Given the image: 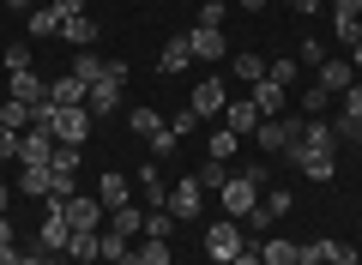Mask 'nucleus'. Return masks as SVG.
<instances>
[{
  "label": "nucleus",
  "instance_id": "1",
  "mask_svg": "<svg viewBox=\"0 0 362 265\" xmlns=\"http://www.w3.org/2000/svg\"><path fill=\"white\" fill-rule=\"evenodd\" d=\"M37 121L54 133V145H85V139H90V126H97V114H90L85 102H78V109H54V102H49Z\"/></svg>",
  "mask_w": 362,
  "mask_h": 265
},
{
  "label": "nucleus",
  "instance_id": "2",
  "mask_svg": "<svg viewBox=\"0 0 362 265\" xmlns=\"http://www.w3.org/2000/svg\"><path fill=\"white\" fill-rule=\"evenodd\" d=\"M259 187H266V169H259V163L242 169V175H230V181H223V193H218V199H223V217H235V223H242V217L259 205Z\"/></svg>",
  "mask_w": 362,
  "mask_h": 265
},
{
  "label": "nucleus",
  "instance_id": "3",
  "mask_svg": "<svg viewBox=\"0 0 362 265\" xmlns=\"http://www.w3.org/2000/svg\"><path fill=\"white\" fill-rule=\"evenodd\" d=\"M242 247H247V229L235 223V217H218V223L206 229V259H211V265H230Z\"/></svg>",
  "mask_w": 362,
  "mask_h": 265
},
{
  "label": "nucleus",
  "instance_id": "4",
  "mask_svg": "<svg viewBox=\"0 0 362 265\" xmlns=\"http://www.w3.org/2000/svg\"><path fill=\"white\" fill-rule=\"evenodd\" d=\"M302 126H308V121H296V114H278V121H259V126H254V145H259L266 157H284L290 145L302 139Z\"/></svg>",
  "mask_w": 362,
  "mask_h": 265
},
{
  "label": "nucleus",
  "instance_id": "5",
  "mask_svg": "<svg viewBox=\"0 0 362 265\" xmlns=\"http://www.w3.org/2000/svg\"><path fill=\"white\" fill-rule=\"evenodd\" d=\"M199 211H206V187H199L194 175L169 181V217H181V223H194Z\"/></svg>",
  "mask_w": 362,
  "mask_h": 265
},
{
  "label": "nucleus",
  "instance_id": "6",
  "mask_svg": "<svg viewBox=\"0 0 362 265\" xmlns=\"http://www.w3.org/2000/svg\"><path fill=\"white\" fill-rule=\"evenodd\" d=\"M284 163H290V169H302L308 181H332V175H338V157H332V151H308L302 139L284 151Z\"/></svg>",
  "mask_w": 362,
  "mask_h": 265
},
{
  "label": "nucleus",
  "instance_id": "7",
  "mask_svg": "<svg viewBox=\"0 0 362 265\" xmlns=\"http://www.w3.org/2000/svg\"><path fill=\"white\" fill-rule=\"evenodd\" d=\"M49 157H54V133H49V126H25V133H18V163H25V169H37V163H49Z\"/></svg>",
  "mask_w": 362,
  "mask_h": 265
},
{
  "label": "nucleus",
  "instance_id": "8",
  "mask_svg": "<svg viewBox=\"0 0 362 265\" xmlns=\"http://www.w3.org/2000/svg\"><path fill=\"white\" fill-rule=\"evenodd\" d=\"M6 97H13V102H25V109H49V85H42V78L37 73H6Z\"/></svg>",
  "mask_w": 362,
  "mask_h": 265
},
{
  "label": "nucleus",
  "instance_id": "9",
  "mask_svg": "<svg viewBox=\"0 0 362 265\" xmlns=\"http://www.w3.org/2000/svg\"><path fill=\"white\" fill-rule=\"evenodd\" d=\"M103 217H109V205L97 199V193H73V199H66V223L73 229H103Z\"/></svg>",
  "mask_w": 362,
  "mask_h": 265
},
{
  "label": "nucleus",
  "instance_id": "10",
  "mask_svg": "<svg viewBox=\"0 0 362 265\" xmlns=\"http://www.w3.org/2000/svg\"><path fill=\"white\" fill-rule=\"evenodd\" d=\"M187 49H194V61L218 66L223 54H230V42H223V30H211V25H194V30H187Z\"/></svg>",
  "mask_w": 362,
  "mask_h": 265
},
{
  "label": "nucleus",
  "instance_id": "11",
  "mask_svg": "<svg viewBox=\"0 0 362 265\" xmlns=\"http://www.w3.org/2000/svg\"><path fill=\"white\" fill-rule=\"evenodd\" d=\"M223 102H230V85H223V78H199L194 97H187V109L206 121V114H223Z\"/></svg>",
  "mask_w": 362,
  "mask_h": 265
},
{
  "label": "nucleus",
  "instance_id": "12",
  "mask_svg": "<svg viewBox=\"0 0 362 265\" xmlns=\"http://www.w3.org/2000/svg\"><path fill=\"white\" fill-rule=\"evenodd\" d=\"M25 199H54V169L49 163H37V169H18V181H13Z\"/></svg>",
  "mask_w": 362,
  "mask_h": 265
},
{
  "label": "nucleus",
  "instance_id": "13",
  "mask_svg": "<svg viewBox=\"0 0 362 265\" xmlns=\"http://www.w3.org/2000/svg\"><path fill=\"white\" fill-rule=\"evenodd\" d=\"M133 181H139V193H145V205H151V211H163V205H169V181H163V169H157V157H151Z\"/></svg>",
  "mask_w": 362,
  "mask_h": 265
},
{
  "label": "nucleus",
  "instance_id": "14",
  "mask_svg": "<svg viewBox=\"0 0 362 265\" xmlns=\"http://www.w3.org/2000/svg\"><path fill=\"white\" fill-rule=\"evenodd\" d=\"M187 66H194V49H187V37H169V42H163V54H157V73L175 78V73H187Z\"/></svg>",
  "mask_w": 362,
  "mask_h": 265
},
{
  "label": "nucleus",
  "instance_id": "15",
  "mask_svg": "<svg viewBox=\"0 0 362 265\" xmlns=\"http://www.w3.org/2000/svg\"><path fill=\"white\" fill-rule=\"evenodd\" d=\"M61 37L73 42V49H97L103 30H97V18H90V13H73V18H61Z\"/></svg>",
  "mask_w": 362,
  "mask_h": 265
},
{
  "label": "nucleus",
  "instance_id": "16",
  "mask_svg": "<svg viewBox=\"0 0 362 265\" xmlns=\"http://www.w3.org/2000/svg\"><path fill=\"white\" fill-rule=\"evenodd\" d=\"M97 199H103L109 211H115V205H133V181L121 175V169H109V175L97 181Z\"/></svg>",
  "mask_w": 362,
  "mask_h": 265
},
{
  "label": "nucleus",
  "instance_id": "17",
  "mask_svg": "<svg viewBox=\"0 0 362 265\" xmlns=\"http://www.w3.org/2000/svg\"><path fill=\"white\" fill-rule=\"evenodd\" d=\"M254 109H259V121H278V114H284V85L259 78V85H254Z\"/></svg>",
  "mask_w": 362,
  "mask_h": 265
},
{
  "label": "nucleus",
  "instance_id": "18",
  "mask_svg": "<svg viewBox=\"0 0 362 265\" xmlns=\"http://www.w3.org/2000/svg\"><path fill=\"white\" fill-rule=\"evenodd\" d=\"M302 145H308V151H332V157H338V145H344V139H338L332 121H308V126H302Z\"/></svg>",
  "mask_w": 362,
  "mask_h": 265
},
{
  "label": "nucleus",
  "instance_id": "19",
  "mask_svg": "<svg viewBox=\"0 0 362 265\" xmlns=\"http://www.w3.org/2000/svg\"><path fill=\"white\" fill-rule=\"evenodd\" d=\"M314 85H326V90H332V97H344V90L356 85V66H350V61H326Z\"/></svg>",
  "mask_w": 362,
  "mask_h": 265
},
{
  "label": "nucleus",
  "instance_id": "20",
  "mask_svg": "<svg viewBox=\"0 0 362 265\" xmlns=\"http://www.w3.org/2000/svg\"><path fill=\"white\" fill-rule=\"evenodd\" d=\"M85 97H90V85H78L73 73H66V78H54V85H49V102H54V109H78Z\"/></svg>",
  "mask_w": 362,
  "mask_h": 265
},
{
  "label": "nucleus",
  "instance_id": "21",
  "mask_svg": "<svg viewBox=\"0 0 362 265\" xmlns=\"http://www.w3.org/2000/svg\"><path fill=\"white\" fill-rule=\"evenodd\" d=\"M103 66H109V61H97V49H73V66H66V73H73L78 85H97Z\"/></svg>",
  "mask_w": 362,
  "mask_h": 265
},
{
  "label": "nucleus",
  "instance_id": "22",
  "mask_svg": "<svg viewBox=\"0 0 362 265\" xmlns=\"http://www.w3.org/2000/svg\"><path fill=\"white\" fill-rule=\"evenodd\" d=\"M97 235H103V229H73V235H66V259L90 265V259H97Z\"/></svg>",
  "mask_w": 362,
  "mask_h": 265
},
{
  "label": "nucleus",
  "instance_id": "23",
  "mask_svg": "<svg viewBox=\"0 0 362 265\" xmlns=\"http://www.w3.org/2000/svg\"><path fill=\"white\" fill-rule=\"evenodd\" d=\"M133 253V241L121 235V229H103V235H97V259H109V265H121Z\"/></svg>",
  "mask_w": 362,
  "mask_h": 265
},
{
  "label": "nucleus",
  "instance_id": "24",
  "mask_svg": "<svg viewBox=\"0 0 362 265\" xmlns=\"http://www.w3.org/2000/svg\"><path fill=\"white\" fill-rule=\"evenodd\" d=\"M109 229H121V235H145V211H139V205H115V211H109Z\"/></svg>",
  "mask_w": 362,
  "mask_h": 265
},
{
  "label": "nucleus",
  "instance_id": "25",
  "mask_svg": "<svg viewBox=\"0 0 362 265\" xmlns=\"http://www.w3.org/2000/svg\"><path fill=\"white\" fill-rule=\"evenodd\" d=\"M0 126H6V133H25V126H37V109H25V102H0Z\"/></svg>",
  "mask_w": 362,
  "mask_h": 265
},
{
  "label": "nucleus",
  "instance_id": "26",
  "mask_svg": "<svg viewBox=\"0 0 362 265\" xmlns=\"http://www.w3.org/2000/svg\"><path fill=\"white\" fill-rule=\"evenodd\" d=\"M259 259H266V265H296V247H290V241L272 229V235L259 241Z\"/></svg>",
  "mask_w": 362,
  "mask_h": 265
},
{
  "label": "nucleus",
  "instance_id": "27",
  "mask_svg": "<svg viewBox=\"0 0 362 265\" xmlns=\"http://www.w3.org/2000/svg\"><path fill=\"white\" fill-rule=\"evenodd\" d=\"M223 109H230V133H254V126H259L254 97H242V102H223Z\"/></svg>",
  "mask_w": 362,
  "mask_h": 265
},
{
  "label": "nucleus",
  "instance_id": "28",
  "mask_svg": "<svg viewBox=\"0 0 362 265\" xmlns=\"http://www.w3.org/2000/svg\"><path fill=\"white\" fill-rule=\"evenodd\" d=\"M30 37H61V13H54V6H30Z\"/></svg>",
  "mask_w": 362,
  "mask_h": 265
},
{
  "label": "nucleus",
  "instance_id": "29",
  "mask_svg": "<svg viewBox=\"0 0 362 265\" xmlns=\"http://www.w3.org/2000/svg\"><path fill=\"white\" fill-rule=\"evenodd\" d=\"M127 126H133V133H139L145 145H151L157 133H163V114H157V109H133V114H127Z\"/></svg>",
  "mask_w": 362,
  "mask_h": 265
},
{
  "label": "nucleus",
  "instance_id": "30",
  "mask_svg": "<svg viewBox=\"0 0 362 265\" xmlns=\"http://www.w3.org/2000/svg\"><path fill=\"white\" fill-rule=\"evenodd\" d=\"M194 181H199V187H206V193H223V181H230V163H218V157H206Z\"/></svg>",
  "mask_w": 362,
  "mask_h": 265
},
{
  "label": "nucleus",
  "instance_id": "31",
  "mask_svg": "<svg viewBox=\"0 0 362 265\" xmlns=\"http://www.w3.org/2000/svg\"><path fill=\"white\" fill-rule=\"evenodd\" d=\"M175 229H181V217H169V205H163V211H145V235H151V241H169Z\"/></svg>",
  "mask_w": 362,
  "mask_h": 265
},
{
  "label": "nucleus",
  "instance_id": "32",
  "mask_svg": "<svg viewBox=\"0 0 362 265\" xmlns=\"http://www.w3.org/2000/svg\"><path fill=\"white\" fill-rule=\"evenodd\" d=\"M296 73H302V61H296V54H278V61L266 66V78H272V85H284V90L296 85Z\"/></svg>",
  "mask_w": 362,
  "mask_h": 265
},
{
  "label": "nucleus",
  "instance_id": "33",
  "mask_svg": "<svg viewBox=\"0 0 362 265\" xmlns=\"http://www.w3.org/2000/svg\"><path fill=\"white\" fill-rule=\"evenodd\" d=\"M230 73L242 78V85H259V78H266V61H259V54H235V61H230Z\"/></svg>",
  "mask_w": 362,
  "mask_h": 265
},
{
  "label": "nucleus",
  "instance_id": "34",
  "mask_svg": "<svg viewBox=\"0 0 362 265\" xmlns=\"http://www.w3.org/2000/svg\"><path fill=\"white\" fill-rule=\"evenodd\" d=\"M133 259H145V265H175V259H169V241H151V235L133 247Z\"/></svg>",
  "mask_w": 362,
  "mask_h": 265
},
{
  "label": "nucleus",
  "instance_id": "35",
  "mask_svg": "<svg viewBox=\"0 0 362 265\" xmlns=\"http://www.w3.org/2000/svg\"><path fill=\"white\" fill-rule=\"evenodd\" d=\"M320 265H356V247L350 241H320Z\"/></svg>",
  "mask_w": 362,
  "mask_h": 265
},
{
  "label": "nucleus",
  "instance_id": "36",
  "mask_svg": "<svg viewBox=\"0 0 362 265\" xmlns=\"http://www.w3.org/2000/svg\"><path fill=\"white\" fill-rule=\"evenodd\" d=\"M235 145H242V133H230V126H223V133H211V151H206V157L230 163V157H235Z\"/></svg>",
  "mask_w": 362,
  "mask_h": 265
},
{
  "label": "nucleus",
  "instance_id": "37",
  "mask_svg": "<svg viewBox=\"0 0 362 265\" xmlns=\"http://www.w3.org/2000/svg\"><path fill=\"white\" fill-rule=\"evenodd\" d=\"M259 205H266L272 217H290V205H296V193H290V187H272V193H259Z\"/></svg>",
  "mask_w": 362,
  "mask_h": 265
},
{
  "label": "nucleus",
  "instance_id": "38",
  "mask_svg": "<svg viewBox=\"0 0 362 265\" xmlns=\"http://www.w3.org/2000/svg\"><path fill=\"white\" fill-rule=\"evenodd\" d=\"M332 37L344 42V49H356L362 42V18H332Z\"/></svg>",
  "mask_w": 362,
  "mask_h": 265
},
{
  "label": "nucleus",
  "instance_id": "39",
  "mask_svg": "<svg viewBox=\"0 0 362 265\" xmlns=\"http://www.w3.org/2000/svg\"><path fill=\"white\" fill-rule=\"evenodd\" d=\"M296 61H302V66H326V42H320V37H302Z\"/></svg>",
  "mask_w": 362,
  "mask_h": 265
},
{
  "label": "nucleus",
  "instance_id": "40",
  "mask_svg": "<svg viewBox=\"0 0 362 265\" xmlns=\"http://www.w3.org/2000/svg\"><path fill=\"white\" fill-rule=\"evenodd\" d=\"M6 73H30V42H6Z\"/></svg>",
  "mask_w": 362,
  "mask_h": 265
},
{
  "label": "nucleus",
  "instance_id": "41",
  "mask_svg": "<svg viewBox=\"0 0 362 265\" xmlns=\"http://www.w3.org/2000/svg\"><path fill=\"white\" fill-rule=\"evenodd\" d=\"M223 18H230V6H223V0H206V6H199V25L223 30Z\"/></svg>",
  "mask_w": 362,
  "mask_h": 265
},
{
  "label": "nucleus",
  "instance_id": "42",
  "mask_svg": "<svg viewBox=\"0 0 362 265\" xmlns=\"http://www.w3.org/2000/svg\"><path fill=\"white\" fill-rule=\"evenodd\" d=\"M326 97H332L326 85H308V90H302V109H308V114H326Z\"/></svg>",
  "mask_w": 362,
  "mask_h": 265
},
{
  "label": "nucleus",
  "instance_id": "43",
  "mask_svg": "<svg viewBox=\"0 0 362 265\" xmlns=\"http://www.w3.org/2000/svg\"><path fill=\"white\" fill-rule=\"evenodd\" d=\"M338 121H350V126L362 121V85H350V90H344V114H338Z\"/></svg>",
  "mask_w": 362,
  "mask_h": 265
},
{
  "label": "nucleus",
  "instance_id": "44",
  "mask_svg": "<svg viewBox=\"0 0 362 265\" xmlns=\"http://www.w3.org/2000/svg\"><path fill=\"white\" fill-rule=\"evenodd\" d=\"M169 133H175V139H187V133H199V114H194V109H181L175 121H169Z\"/></svg>",
  "mask_w": 362,
  "mask_h": 265
},
{
  "label": "nucleus",
  "instance_id": "45",
  "mask_svg": "<svg viewBox=\"0 0 362 265\" xmlns=\"http://www.w3.org/2000/svg\"><path fill=\"white\" fill-rule=\"evenodd\" d=\"M18 157V133H6V126H0V163H13Z\"/></svg>",
  "mask_w": 362,
  "mask_h": 265
},
{
  "label": "nucleus",
  "instance_id": "46",
  "mask_svg": "<svg viewBox=\"0 0 362 265\" xmlns=\"http://www.w3.org/2000/svg\"><path fill=\"white\" fill-rule=\"evenodd\" d=\"M332 18H362V0H332Z\"/></svg>",
  "mask_w": 362,
  "mask_h": 265
},
{
  "label": "nucleus",
  "instance_id": "47",
  "mask_svg": "<svg viewBox=\"0 0 362 265\" xmlns=\"http://www.w3.org/2000/svg\"><path fill=\"white\" fill-rule=\"evenodd\" d=\"M296 265H320V241H302V247H296Z\"/></svg>",
  "mask_w": 362,
  "mask_h": 265
},
{
  "label": "nucleus",
  "instance_id": "48",
  "mask_svg": "<svg viewBox=\"0 0 362 265\" xmlns=\"http://www.w3.org/2000/svg\"><path fill=\"white\" fill-rule=\"evenodd\" d=\"M18 265H66V259H61V253H37V247H30L25 259H18Z\"/></svg>",
  "mask_w": 362,
  "mask_h": 265
},
{
  "label": "nucleus",
  "instance_id": "49",
  "mask_svg": "<svg viewBox=\"0 0 362 265\" xmlns=\"http://www.w3.org/2000/svg\"><path fill=\"white\" fill-rule=\"evenodd\" d=\"M0 247H18V223L13 217H0Z\"/></svg>",
  "mask_w": 362,
  "mask_h": 265
},
{
  "label": "nucleus",
  "instance_id": "50",
  "mask_svg": "<svg viewBox=\"0 0 362 265\" xmlns=\"http://www.w3.org/2000/svg\"><path fill=\"white\" fill-rule=\"evenodd\" d=\"M320 6H326V0H290V13H296V18H314Z\"/></svg>",
  "mask_w": 362,
  "mask_h": 265
},
{
  "label": "nucleus",
  "instance_id": "51",
  "mask_svg": "<svg viewBox=\"0 0 362 265\" xmlns=\"http://www.w3.org/2000/svg\"><path fill=\"white\" fill-rule=\"evenodd\" d=\"M49 6H54V13H61V18H73V13H85V0H49Z\"/></svg>",
  "mask_w": 362,
  "mask_h": 265
},
{
  "label": "nucleus",
  "instance_id": "52",
  "mask_svg": "<svg viewBox=\"0 0 362 265\" xmlns=\"http://www.w3.org/2000/svg\"><path fill=\"white\" fill-rule=\"evenodd\" d=\"M230 265H266V259H259V247H242V253H235Z\"/></svg>",
  "mask_w": 362,
  "mask_h": 265
},
{
  "label": "nucleus",
  "instance_id": "53",
  "mask_svg": "<svg viewBox=\"0 0 362 265\" xmlns=\"http://www.w3.org/2000/svg\"><path fill=\"white\" fill-rule=\"evenodd\" d=\"M18 259H25L18 247H0V265H18Z\"/></svg>",
  "mask_w": 362,
  "mask_h": 265
},
{
  "label": "nucleus",
  "instance_id": "54",
  "mask_svg": "<svg viewBox=\"0 0 362 265\" xmlns=\"http://www.w3.org/2000/svg\"><path fill=\"white\" fill-rule=\"evenodd\" d=\"M6 205H13V187H6V181H0V217H6Z\"/></svg>",
  "mask_w": 362,
  "mask_h": 265
},
{
  "label": "nucleus",
  "instance_id": "55",
  "mask_svg": "<svg viewBox=\"0 0 362 265\" xmlns=\"http://www.w3.org/2000/svg\"><path fill=\"white\" fill-rule=\"evenodd\" d=\"M242 13H266V0H242Z\"/></svg>",
  "mask_w": 362,
  "mask_h": 265
},
{
  "label": "nucleus",
  "instance_id": "56",
  "mask_svg": "<svg viewBox=\"0 0 362 265\" xmlns=\"http://www.w3.org/2000/svg\"><path fill=\"white\" fill-rule=\"evenodd\" d=\"M6 6H13V13H30V0H6Z\"/></svg>",
  "mask_w": 362,
  "mask_h": 265
},
{
  "label": "nucleus",
  "instance_id": "57",
  "mask_svg": "<svg viewBox=\"0 0 362 265\" xmlns=\"http://www.w3.org/2000/svg\"><path fill=\"white\" fill-rule=\"evenodd\" d=\"M350 66H356V73H362V42H356V61H350Z\"/></svg>",
  "mask_w": 362,
  "mask_h": 265
},
{
  "label": "nucleus",
  "instance_id": "58",
  "mask_svg": "<svg viewBox=\"0 0 362 265\" xmlns=\"http://www.w3.org/2000/svg\"><path fill=\"white\" fill-rule=\"evenodd\" d=\"M121 265H145V259H133V253H127V259H121Z\"/></svg>",
  "mask_w": 362,
  "mask_h": 265
},
{
  "label": "nucleus",
  "instance_id": "59",
  "mask_svg": "<svg viewBox=\"0 0 362 265\" xmlns=\"http://www.w3.org/2000/svg\"><path fill=\"white\" fill-rule=\"evenodd\" d=\"M350 139H362V121H356V133H350Z\"/></svg>",
  "mask_w": 362,
  "mask_h": 265
}]
</instances>
